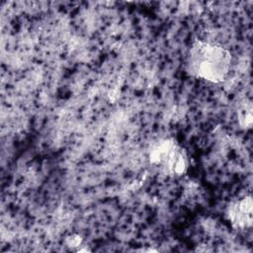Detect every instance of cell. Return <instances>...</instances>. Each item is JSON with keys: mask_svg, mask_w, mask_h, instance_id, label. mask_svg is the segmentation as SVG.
<instances>
[{"mask_svg": "<svg viewBox=\"0 0 253 253\" xmlns=\"http://www.w3.org/2000/svg\"><path fill=\"white\" fill-rule=\"evenodd\" d=\"M225 217L235 229H245L252 225V199L243 197L230 203L225 209Z\"/></svg>", "mask_w": 253, "mask_h": 253, "instance_id": "3", "label": "cell"}, {"mask_svg": "<svg viewBox=\"0 0 253 253\" xmlns=\"http://www.w3.org/2000/svg\"><path fill=\"white\" fill-rule=\"evenodd\" d=\"M231 60L229 50L220 44L197 40L189 49L186 70L196 78L220 83L228 75Z\"/></svg>", "mask_w": 253, "mask_h": 253, "instance_id": "1", "label": "cell"}, {"mask_svg": "<svg viewBox=\"0 0 253 253\" xmlns=\"http://www.w3.org/2000/svg\"><path fill=\"white\" fill-rule=\"evenodd\" d=\"M149 160L152 165L169 177H180L189 168V156L185 148L174 138L159 139L149 151Z\"/></svg>", "mask_w": 253, "mask_h": 253, "instance_id": "2", "label": "cell"}]
</instances>
